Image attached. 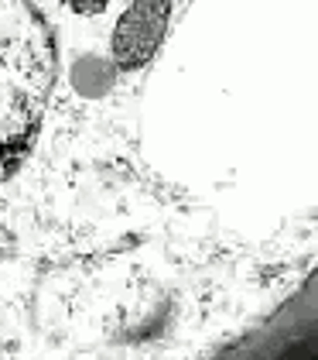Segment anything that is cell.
<instances>
[{
    "instance_id": "1",
    "label": "cell",
    "mask_w": 318,
    "mask_h": 360,
    "mask_svg": "<svg viewBox=\"0 0 318 360\" xmlns=\"http://www.w3.org/2000/svg\"><path fill=\"white\" fill-rule=\"evenodd\" d=\"M168 0H133L110 34V62L117 69H137L140 62H147L168 28Z\"/></svg>"
},
{
    "instance_id": "3",
    "label": "cell",
    "mask_w": 318,
    "mask_h": 360,
    "mask_svg": "<svg viewBox=\"0 0 318 360\" xmlns=\"http://www.w3.org/2000/svg\"><path fill=\"white\" fill-rule=\"evenodd\" d=\"M113 0H65V7L76 14V18H100Z\"/></svg>"
},
{
    "instance_id": "2",
    "label": "cell",
    "mask_w": 318,
    "mask_h": 360,
    "mask_svg": "<svg viewBox=\"0 0 318 360\" xmlns=\"http://www.w3.org/2000/svg\"><path fill=\"white\" fill-rule=\"evenodd\" d=\"M117 83V65L100 52H82L69 65V89L82 100H100Z\"/></svg>"
}]
</instances>
